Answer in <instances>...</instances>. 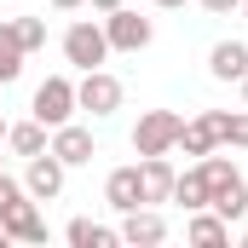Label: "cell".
<instances>
[{"label":"cell","mask_w":248,"mask_h":248,"mask_svg":"<svg viewBox=\"0 0 248 248\" xmlns=\"http://www.w3.org/2000/svg\"><path fill=\"white\" fill-rule=\"evenodd\" d=\"M208 196H214V190L202 179V168H185V173L173 179V196H168V202H179L185 214H196V208H208Z\"/></svg>","instance_id":"15"},{"label":"cell","mask_w":248,"mask_h":248,"mask_svg":"<svg viewBox=\"0 0 248 248\" xmlns=\"http://www.w3.org/2000/svg\"><path fill=\"white\" fill-rule=\"evenodd\" d=\"M0 173H6V168H0Z\"/></svg>","instance_id":"32"},{"label":"cell","mask_w":248,"mask_h":248,"mask_svg":"<svg viewBox=\"0 0 248 248\" xmlns=\"http://www.w3.org/2000/svg\"><path fill=\"white\" fill-rule=\"evenodd\" d=\"M208 208H214L219 219H248V185H243V173H237L231 185L214 190V196H208Z\"/></svg>","instance_id":"17"},{"label":"cell","mask_w":248,"mask_h":248,"mask_svg":"<svg viewBox=\"0 0 248 248\" xmlns=\"http://www.w3.org/2000/svg\"><path fill=\"white\" fill-rule=\"evenodd\" d=\"M52 6H58V12H81L87 0H52Z\"/></svg>","instance_id":"26"},{"label":"cell","mask_w":248,"mask_h":248,"mask_svg":"<svg viewBox=\"0 0 248 248\" xmlns=\"http://www.w3.org/2000/svg\"><path fill=\"white\" fill-rule=\"evenodd\" d=\"M179 122L185 116H173V110H144L139 127H133V150L139 156H168L179 144Z\"/></svg>","instance_id":"3"},{"label":"cell","mask_w":248,"mask_h":248,"mask_svg":"<svg viewBox=\"0 0 248 248\" xmlns=\"http://www.w3.org/2000/svg\"><path fill=\"white\" fill-rule=\"evenodd\" d=\"M139 179H144V202H168L179 173H173L168 156H139Z\"/></svg>","instance_id":"11"},{"label":"cell","mask_w":248,"mask_h":248,"mask_svg":"<svg viewBox=\"0 0 248 248\" xmlns=\"http://www.w3.org/2000/svg\"><path fill=\"white\" fill-rule=\"evenodd\" d=\"M46 150L58 156L63 168H81V162H93V156H98V144H93V133H87V127H75V122L52 127V144H46Z\"/></svg>","instance_id":"7"},{"label":"cell","mask_w":248,"mask_h":248,"mask_svg":"<svg viewBox=\"0 0 248 248\" xmlns=\"http://www.w3.org/2000/svg\"><path fill=\"white\" fill-rule=\"evenodd\" d=\"M243 12H248V0H243Z\"/></svg>","instance_id":"31"},{"label":"cell","mask_w":248,"mask_h":248,"mask_svg":"<svg viewBox=\"0 0 248 248\" xmlns=\"http://www.w3.org/2000/svg\"><path fill=\"white\" fill-rule=\"evenodd\" d=\"M93 12H116V6H127V0H87Z\"/></svg>","instance_id":"25"},{"label":"cell","mask_w":248,"mask_h":248,"mask_svg":"<svg viewBox=\"0 0 248 248\" xmlns=\"http://www.w3.org/2000/svg\"><path fill=\"white\" fill-rule=\"evenodd\" d=\"M69 116H75V81L69 75H46L35 87V122L41 127H63Z\"/></svg>","instance_id":"5"},{"label":"cell","mask_w":248,"mask_h":248,"mask_svg":"<svg viewBox=\"0 0 248 248\" xmlns=\"http://www.w3.org/2000/svg\"><path fill=\"white\" fill-rule=\"evenodd\" d=\"M17 196H29V190L17 185V179H12V173H0V214H6V208H12V202H17Z\"/></svg>","instance_id":"23"},{"label":"cell","mask_w":248,"mask_h":248,"mask_svg":"<svg viewBox=\"0 0 248 248\" xmlns=\"http://www.w3.org/2000/svg\"><path fill=\"white\" fill-rule=\"evenodd\" d=\"M185 237H190L196 248H219V243H231V219H219L214 208H196L190 225H185Z\"/></svg>","instance_id":"13"},{"label":"cell","mask_w":248,"mask_h":248,"mask_svg":"<svg viewBox=\"0 0 248 248\" xmlns=\"http://www.w3.org/2000/svg\"><path fill=\"white\" fill-rule=\"evenodd\" d=\"M104 35H110V52H144L156 41V23L127 12V6H116V12H104Z\"/></svg>","instance_id":"4"},{"label":"cell","mask_w":248,"mask_h":248,"mask_svg":"<svg viewBox=\"0 0 248 248\" xmlns=\"http://www.w3.org/2000/svg\"><path fill=\"white\" fill-rule=\"evenodd\" d=\"M23 58H29V52H23V41H17V23L0 17V87L23 75Z\"/></svg>","instance_id":"14"},{"label":"cell","mask_w":248,"mask_h":248,"mask_svg":"<svg viewBox=\"0 0 248 248\" xmlns=\"http://www.w3.org/2000/svg\"><path fill=\"white\" fill-rule=\"evenodd\" d=\"M122 243L133 248H156V243H168V219L144 202V208H133V214H122Z\"/></svg>","instance_id":"8"},{"label":"cell","mask_w":248,"mask_h":248,"mask_svg":"<svg viewBox=\"0 0 248 248\" xmlns=\"http://www.w3.org/2000/svg\"><path fill=\"white\" fill-rule=\"evenodd\" d=\"M63 237H69L75 248H110V243H122V231H110V225H98V219H69Z\"/></svg>","instance_id":"19"},{"label":"cell","mask_w":248,"mask_h":248,"mask_svg":"<svg viewBox=\"0 0 248 248\" xmlns=\"http://www.w3.org/2000/svg\"><path fill=\"white\" fill-rule=\"evenodd\" d=\"M202 122L214 127V139H219V144H237V150H248V110H243V116H225V110H202Z\"/></svg>","instance_id":"18"},{"label":"cell","mask_w":248,"mask_h":248,"mask_svg":"<svg viewBox=\"0 0 248 248\" xmlns=\"http://www.w3.org/2000/svg\"><path fill=\"white\" fill-rule=\"evenodd\" d=\"M122 81L110 75V69H81V81H75V110H87V116H116L122 110Z\"/></svg>","instance_id":"1"},{"label":"cell","mask_w":248,"mask_h":248,"mask_svg":"<svg viewBox=\"0 0 248 248\" xmlns=\"http://www.w3.org/2000/svg\"><path fill=\"white\" fill-rule=\"evenodd\" d=\"M0 144H6V122H0Z\"/></svg>","instance_id":"30"},{"label":"cell","mask_w":248,"mask_h":248,"mask_svg":"<svg viewBox=\"0 0 248 248\" xmlns=\"http://www.w3.org/2000/svg\"><path fill=\"white\" fill-rule=\"evenodd\" d=\"M23 190L35 196V202H52L63 190V162L52 150H41V156H29V173H23Z\"/></svg>","instance_id":"9"},{"label":"cell","mask_w":248,"mask_h":248,"mask_svg":"<svg viewBox=\"0 0 248 248\" xmlns=\"http://www.w3.org/2000/svg\"><path fill=\"white\" fill-rule=\"evenodd\" d=\"M0 225H6L12 243H46V219H41V202H35V196H17V202L0 214Z\"/></svg>","instance_id":"6"},{"label":"cell","mask_w":248,"mask_h":248,"mask_svg":"<svg viewBox=\"0 0 248 248\" xmlns=\"http://www.w3.org/2000/svg\"><path fill=\"white\" fill-rule=\"evenodd\" d=\"M173 150H185V156L202 162L208 150H219V139H214V127L202 122V116H190V122H179V144H173Z\"/></svg>","instance_id":"16"},{"label":"cell","mask_w":248,"mask_h":248,"mask_svg":"<svg viewBox=\"0 0 248 248\" xmlns=\"http://www.w3.org/2000/svg\"><path fill=\"white\" fill-rule=\"evenodd\" d=\"M0 248H12V237H6V225H0Z\"/></svg>","instance_id":"28"},{"label":"cell","mask_w":248,"mask_h":248,"mask_svg":"<svg viewBox=\"0 0 248 248\" xmlns=\"http://www.w3.org/2000/svg\"><path fill=\"white\" fill-rule=\"evenodd\" d=\"M63 58L75 63V69H98V63L110 58V35H104V23L75 17V23L63 29Z\"/></svg>","instance_id":"2"},{"label":"cell","mask_w":248,"mask_h":248,"mask_svg":"<svg viewBox=\"0 0 248 248\" xmlns=\"http://www.w3.org/2000/svg\"><path fill=\"white\" fill-rule=\"evenodd\" d=\"M243 104H248V75H243Z\"/></svg>","instance_id":"29"},{"label":"cell","mask_w":248,"mask_h":248,"mask_svg":"<svg viewBox=\"0 0 248 248\" xmlns=\"http://www.w3.org/2000/svg\"><path fill=\"white\" fill-rule=\"evenodd\" d=\"M196 168H202V179H208V190H219V185H231V179H237L231 156H214V150H208V156H202Z\"/></svg>","instance_id":"21"},{"label":"cell","mask_w":248,"mask_h":248,"mask_svg":"<svg viewBox=\"0 0 248 248\" xmlns=\"http://www.w3.org/2000/svg\"><path fill=\"white\" fill-rule=\"evenodd\" d=\"M12 23H17L23 52H41V46H46V17H12Z\"/></svg>","instance_id":"22"},{"label":"cell","mask_w":248,"mask_h":248,"mask_svg":"<svg viewBox=\"0 0 248 248\" xmlns=\"http://www.w3.org/2000/svg\"><path fill=\"white\" fill-rule=\"evenodd\" d=\"M150 6H185V0H150Z\"/></svg>","instance_id":"27"},{"label":"cell","mask_w":248,"mask_h":248,"mask_svg":"<svg viewBox=\"0 0 248 248\" xmlns=\"http://www.w3.org/2000/svg\"><path fill=\"white\" fill-rule=\"evenodd\" d=\"M202 6H208L214 17H225V12H243V0H202Z\"/></svg>","instance_id":"24"},{"label":"cell","mask_w":248,"mask_h":248,"mask_svg":"<svg viewBox=\"0 0 248 248\" xmlns=\"http://www.w3.org/2000/svg\"><path fill=\"white\" fill-rule=\"evenodd\" d=\"M52 127H41V122H17V127H6V144L17 150V156H41L52 139H46Z\"/></svg>","instance_id":"20"},{"label":"cell","mask_w":248,"mask_h":248,"mask_svg":"<svg viewBox=\"0 0 248 248\" xmlns=\"http://www.w3.org/2000/svg\"><path fill=\"white\" fill-rule=\"evenodd\" d=\"M104 202H110L116 214L144 208V179H139V162H133V168H116V173L104 179Z\"/></svg>","instance_id":"10"},{"label":"cell","mask_w":248,"mask_h":248,"mask_svg":"<svg viewBox=\"0 0 248 248\" xmlns=\"http://www.w3.org/2000/svg\"><path fill=\"white\" fill-rule=\"evenodd\" d=\"M208 75H214V81H243L248 75V46L243 41H219V46L208 52Z\"/></svg>","instance_id":"12"}]
</instances>
